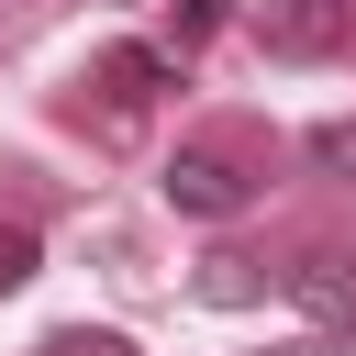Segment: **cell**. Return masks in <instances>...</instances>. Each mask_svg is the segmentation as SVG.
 Listing matches in <instances>:
<instances>
[{
  "mask_svg": "<svg viewBox=\"0 0 356 356\" xmlns=\"http://www.w3.org/2000/svg\"><path fill=\"white\" fill-rule=\"evenodd\" d=\"M156 189H167V211H189V222H222V211L256 200V156H234V145H178V156L156 167Z\"/></svg>",
  "mask_w": 356,
  "mask_h": 356,
  "instance_id": "6da1fadb",
  "label": "cell"
},
{
  "mask_svg": "<svg viewBox=\"0 0 356 356\" xmlns=\"http://www.w3.org/2000/svg\"><path fill=\"white\" fill-rule=\"evenodd\" d=\"M156 89H178V67H167L156 44H111V56H100V100H122V111H145Z\"/></svg>",
  "mask_w": 356,
  "mask_h": 356,
  "instance_id": "7a4b0ae2",
  "label": "cell"
},
{
  "mask_svg": "<svg viewBox=\"0 0 356 356\" xmlns=\"http://www.w3.org/2000/svg\"><path fill=\"white\" fill-rule=\"evenodd\" d=\"M289 289H300L323 323H356V267H345V256H300V267H289Z\"/></svg>",
  "mask_w": 356,
  "mask_h": 356,
  "instance_id": "3957f363",
  "label": "cell"
},
{
  "mask_svg": "<svg viewBox=\"0 0 356 356\" xmlns=\"http://www.w3.org/2000/svg\"><path fill=\"white\" fill-rule=\"evenodd\" d=\"M33 356H134V345H122L111 323H67V334H44Z\"/></svg>",
  "mask_w": 356,
  "mask_h": 356,
  "instance_id": "277c9868",
  "label": "cell"
},
{
  "mask_svg": "<svg viewBox=\"0 0 356 356\" xmlns=\"http://www.w3.org/2000/svg\"><path fill=\"white\" fill-rule=\"evenodd\" d=\"M312 167L323 178H356V122H312Z\"/></svg>",
  "mask_w": 356,
  "mask_h": 356,
  "instance_id": "5b68a950",
  "label": "cell"
},
{
  "mask_svg": "<svg viewBox=\"0 0 356 356\" xmlns=\"http://www.w3.org/2000/svg\"><path fill=\"white\" fill-rule=\"evenodd\" d=\"M222 22H234V0H178V44H211Z\"/></svg>",
  "mask_w": 356,
  "mask_h": 356,
  "instance_id": "8992f818",
  "label": "cell"
},
{
  "mask_svg": "<svg viewBox=\"0 0 356 356\" xmlns=\"http://www.w3.org/2000/svg\"><path fill=\"white\" fill-rule=\"evenodd\" d=\"M22 278H33V234H22V222H0V289H22Z\"/></svg>",
  "mask_w": 356,
  "mask_h": 356,
  "instance_id": "52a82bcc",
  "label": "cell"
},
{
  "mask_svg": "<svg viewBox=\"0 0 356 356\" xmlns=\"http://www.w3.org/2000/svg\"><path fill=\"white\" fill-rule=\"evenodd\" d=\"M278 356H334V334H300V345H278Z\"/></svg>",
  "mask_w": 356,
  "mask_h": 356,
  "instance_id": "ba28073f",
  "label": "cell"
}]
</instances>
